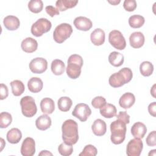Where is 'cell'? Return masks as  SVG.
<instances>
[{
    "mask_svg": "<svg viewBox=\"0 0 156 156\" xmlns=\"http://www.w3.org/2000/svg\"><path fill=\"white\" fill-rule=\"evenodd\" d=\"M62 139L63 141L70 145L76 144L79 140L78 125L73 119H67L62 126Z\"/></svg>",
    "mask_w": 156,
    "mask_h": 156,
    "instance_id": "6da1fadb",
    "label": "cell"
},
{
    "mask_svg": "<svg viewBox=\"0 0 156 156\" xmlns=\"http://www.w3.org/2000/svg\"><path fill=\"white\" fill-rule=\"evenodd\" d=\"M133 73L129 68H123L118 73L112 74L108 79L110 85L113 88H118L129 83L132 79Z\"/></svg>",
    "mask_w": 156,
    "mask_h": 156,
    "instance_id": "7a4b0ae2",
    "label": "cell"
},
{
    "mask_svg": "<svg viewBox=\"0 0 156 156\" xmlns=\"http://www.w3.org/2000/svg\"><path fill=\"white\" fill-rule=\"evenodd\" d=\"M111 136L110 140L115 144H119L122 143L126 138V124L117 119L113 121L110 124Z\"/></svg>",
    "mask_w": 156,
    "mask_h": 156,
    "instance_id": "3957f363",
    "label": "cell"
},
{
    "mask_svg": "<svg viewBox=\"0 0 156 156\" xmlns=\"http://www.w3.org/2000/svg\"><path fill=\"white\" fill-rule=\"evenodd\" d=\"M83 63V58L80 55L78 54L70 55L68 59V65L66 68L68 76L72 79L78 78L81 74V68Z\"/></svg>",
    "mask_w": 156,
    "mask_h": 156,
    "instance_id": "277c9868",
    "label": "cell"
},
{
    "mask_svg": "<svg viewBox=\"0 0 156 156\" xmlns=\"http://www.w3.org/2000/svg\"><path fill=\"white\" fill-rule=\"evenodd\" d=\"M73 33L72 26L68 23H62L58 25L53 32V38L58 43H63Z\"/></svg>",
    "mask_w": 156,
    "mask_h": 156,
    "instance_id": "5b68a950",
    "label": "cell"
},
{
    "mask_svg": "<svg viewBox=\"0 0 156 156\" xmlns=\"http://www.w3.org/2000/svg\"><path fill=\"white\" fill-rule=\"evenodd\" d=\"M20 105L23 115L27 118L33 117L37 112V105L32 96H26L20 100Z\"/></svg>",
    "mask_w": 156,
    "mask_h": 156,
    "instance_id": "8992f818",
    "label": "cell"
},
{
    "mask_svg": "<svg viewBox=\"0 0 156 156\" xmlns=\"http://www.w3.org/2000/svg\"><path fill=\"white\" fill-rule=\"evenodd\" d=\"M52 27L50 21L46 18H41L35 22L31 27V33L37 37L42 36L44 33L49 32Z\"/></svg>",
    "mask_w": 156,
    "mask_h": 156,
    "instance_id": "52a82bcc",
    "label": "cell"
},
{
    "mask_svg": "<svg viewBox=\"0 0 156 156\" xmlns=\"http://www.w3.org/2000/svg\"><path fill=\"white\" fill-rule=\"evenodd\" d=\"M108 41L113 47L118 50H123L126 46L125 38L118 30H113L109 33Z\"/></svg>",
    "mask_w": 156,
    "mask_h": 156,
    "instance_id": "ba28073f",
    "label": "cell"
},
{
    "mask_svg": "<svg viewBox=\"0 0 156 156\" xmlns=\"http://www.w3.org/2000/svg\"><path fill=\"white\" fill-rule=\"evenodd\" d=\"M91 114V110L90 107L84 103L77 104L72 112V115L82 122L86 121Z\"/></svg>",
    "mask_w": 156,
    "mask_h": 156,
    "instance_id": "9c48e42d",
    "label": "cell"
},
{
    "mask_svg": "<svg viewBox=\"0 0 156 156\" xmlns=\"http://www.w3.org/2000/svg\"><path fill=\"white\" fill-rule=\"evenodd\" d=\"M143 148V141L138 138H133L129 141L126 147L128 156H139Z\"/></svg>",
    "mask_w": 156,
    "mask_h": 156,
    "instance_id": "30bf717a",
    "label": "cell"
},
{
    "mask_svg": "<svg viewBox=\"0 0 156 156\" xmlns=\"http://www.w3.org/2000/svg\"><path fill=\"white\" fill-rule=\"evenodd\" d=\"M30 70L35 74H41L48 68L47 60L42 57H36L29 63Z\"/></svg>",
    "mask_w": 156,
    "mask_h": 156,
    "instance_id": "8fae6325",
    "label": "cell"
},
{
    "mask_svg": "<svg viewBox=\"0 0 156 156\" xmlns=\"http://www.w3.org/2000/svg\"><path fill=\"white\" fill-rule=\"evenodd\" d=\"M35 152V142L32 138H26L21 147V154L23 156H32Z\"/></svg>",
    "mask_w": 156,
    "mask_h": 156,
    "instance_id": "7c38bea8",
    "label": "cell"
},
{
    "mask_svg": "<svg viewBox=\"0 0 156 156\" xmlns=\"http://www.w3.org/2000/svg\"><path fill=\"white\" fill-rule=\"evenodd\" d=\"M74 25L78 30L88 31L92 27L93 23L89 18L81 16L74 19Z\"/></svg>",
    "mask_w": 156,
    "mask_h": 156,
    "instance_id": "4fadbf2b",
    "label": "cell"
},
{
    "mask_svg": "<svg viewBox=\"0 0 156 156\" xmlns=\"http://www.w3.org/2000/svg\"><path fill=\"white\" fill-rule=\"evenodd\" d=\"M21 47L22 50L25 52L32 53L37 49L38 43L33 38L27 37L22 41Z\"/></svg>",
    "mask_w": 156,
    "mask_h": 156,
    "instance_id": "5bb4252c",
    "label": "cell"
},
{
    "mask_svg": "<svg viewBox=\"0 0 156 156\" xmlns=\"http://www.w3.org/2000/svg\"><path fill=\"white\" fill-rule=\"evenodd\" d=\"M144 36L141 32H133L129 37L130 46L133 48H140L144 43Z\"/></svg>",
    "mask_w": 156,
    "mask_h": 156,
    "instance_id": "9a60e30c",
    "label": "cell"
},
{
    "mask_svg": "<svg viewBox=\"0 0 156 156\" xmlns=\"http://www.w3.org/2000/svg\"><path fill=\"white\" fill-rule=\"evenodd\" d=\"M147 132V128L141 122H136L132 126L131 133L135 138H143Z\"/></svg>",
    "mask_w": 156,
    "mask_h": 156,
    "instance_id": "2e32d148",
    "label": "cell"
},
{
    "mask_svg": "<svg viewBox=\"0 0 156 156\" xmlns=\"http://www.w3.org/2000/svg\"><path fill=\"white\" fill-rule=\"evenodd\" d=\"M105 32L100 29L97 28L94 29L90 35V39L92 43L95 46H101L104 44L105 41Z\"/></svg>",
    "mask_w": 156,
    "mask_h": 156,
    "instance_id": "e0dca14e",
    "label": "cell"
},
{
    "mask_svg": "<svg viewBox=\"0 0 156 156\" xmlns=\"http://www.w3.org/2000/svg\"><path fill=\"white\" fill-rule=\"evenodd\" d=\"M135 102V98L132 93H126L123 94L119 100V105L124 108L127 109L130 108Z\"/></svg>",
    "mask_w": 156,
    "mask_h": 156,
    "instance_id": "ac0fdd59",
    "label": "cell"
},
{
    "mask_svg": "<svg viewBox=\"0 0 156 156\" xmlns=\"http://www.w3.org/2000/svg\"><path fill=\"white\" fill-rule=\"evenodd\" d=\"M91 130L96 136H102L107 131V125L105 121L101 119H96L91 126Z\"/></svg>",
    "mask_w": 156,
    "mask_h": 156,
    "instance_id": "d6986e66",
    "label": "cell"
},
{
    "mask_svg": "<svg viewBox=\"0 0 156 156\" xmlns=\"http://www.w3.org/2000/svg\"><path fill=\"white\" fill-rule=\"evenodd\" d=\"M4 27L9 30H15L20 26V20L15 16L9 15L5 16L3 20Z\"/></svg>",
    "mask_w": 156,
    "mask_h": 156,
    "instance_id": "ffe728a7",
    "label": "cell"
},
{
    "mask_svg": "<svg viewBox=\"0 0 156 156\" xmlns=\"http://www.w3.org/2000/svg\"><path fill=\"white\" fill-rule=\"evenodd\" d=\"M51 119L47 114H43L40 116L35 121V126L40 130H47L51 127Z\"/></svg>",
    "mask_w": 156,
    "mask_h": 156,
    "instance_id": "44dd1931",
    "label": "cell"
},
{
    "mask_svg": "<svg viewBox=\"0 0 156 156\" xmlns=\"http://www.w3.org/2000/svg\"><path fill=\"white\" fill-rule=\"evenodd\" d=\"M27 87L30 92L36 93L40 92L42 90L43 83L40 78L34 77L29 80L27 82Z\"/></svg>",
    "mask_w": 156,
    "mask_h": 156,
    "instance_id": "7402d4cb",
    "label": "cell"
},
{
    "mask_svg": "<svg viewBox=\"0 0 156 156\" xmlns=\"http://www.w3.org/2000/svg\"><path fill=\"white\" fill-rule=\"evenodd\" d=\"M40 108L44 114H51L55 109L54 102L49 98H44L40 102Z\"/></svg>",
    "mask_w": 156,
    "mask_h": 156,
    "instance_id": "603a6c76",
    "label": "cell"
},
{
    "mask_svg": "<svg viewBox=\"0 0 156 156\" xmlns=\"http://www.w3.org/2000/svg\"><path fill=\"white\" fill-rule=\"evenodd\" d=\"M101 115L106 118H112L116 115V108L112 104L106 103L103 107L100 108Z\"/></svg>",
    "mask_w": 156,
    "mask_h": 156,
    "instance_id": "cb8c5ba5",
    "label": "cell"
},
{
    "mask_svg": "<svg viewBox=\"0 0 156 156\" xmlns=\"http://www.w3.org/2000/svg\"><path fill=\"white\" fill-rule=\"evenodd\" d=\"M22 138V133L18 128H12L7 133V140L12 144H16L20 142Z\"/></svg>",
    "mask_w": 156,
    "mask_h": 156,
    "instance_id": "d4e9b609",
    "label": "cell"
},
{
    "mask_svg": "<svg viewBox=\"0 0 156 156\" xmlns=\"http://www.w3.org/2000/svg\"><path fill=\"white\" fill-rule=\"evenodd\" d=\"M124 61V55L118 52H112L108 55V62L113 66L119 67L121 66L123 64Z\"/></svg>",
    "mask_w": 156,
    "mask_h": 156,
    "instance_id": "484cf974",
    "label": "cell"
},
{
    "mask_svg": "<svg viewBox=\"0 0 156 156\" xmlns=\"http://www.w3.org/2000/svg\"><path fill=\"white\" fill-rule=\"evenodd\" d=\"M78 3V1L73 0H58L55 2L57 9L61 12L65 11L68 9L74 7Z\"/></svg>",
    "mask_w": 156,
    "mask_h": 156,
    "instance_id": "4316f807",
    "label": "cell"
},
{
    "mask_svg": "<svg viewBox=\"0 0 156 156\" xmlns=\"http://www.w3.org/2000/svg\"><path fill=\"white\" fill-rule=\"evenodd\" d=\"M51 68L54 74L56 76H60L64 73L65 65L62 60L55 59L52 62Z\"/></svg>",
    "mask_w": 156,
    "mask_h": 156,
    "instance_id": "83f0119b",
    "label": "cell"
},
{
    "mask_svg": "<svg viewBox=\"0 0 156 156\" xmlns=\"http://www.w3.org/2000/svg\"><path fill=\"white\" fill-rule=\"evenodd\" d=\"M10 85L12 87V93L15 96L21 95L25 90L24 83L20 80H15L12 81L10 82Z\"/></svg>",
    "mask_w": 156,
    "mask_h": 156,
    "instance_id": "f1b7e54d",
    "label": "cell"
},
{
    "mask_svg": "<svg viewBox=\"0 0 156 156\" xmlns=\"http://www.w3.org/2000/svg\"><path fill=\"white\" fill-rule=\"evenodd\" d=\"M73 104L72 100L67 96H63L60 98L58 100L57 105L58 109L62 112H68L70 110Z\"/></svg>",
    "mask_w": 156,
    "mask_h": 156,
    "instance_id": "f546056e",
    "label": "cell"
},
{
    "mask_svg": "<svg viewBox=\"0 0 156 156\" xmlns=\"http://www.w3.org/2000/svg\"><path fill=\"white\" fill-rule=\"evenodd\" d=\"M145 22L144 18L140 15H133L129 18V24L132 28H140Z\"/></svg>",
    "mask_w": 156,
    "mask_h": 156,
    "instance_id": "4dcf8cb0",
    "label": "cell"
},
{
    "mask_svg": "<svg viewBox=\"0 0 156 156\" xmlns=\"http://www.w3.org/2000/svg\"><path fill=\"white\" fill-rule=\"evenodd\" d=\"M140 71L143 76H150L153 73L154 66L152 63L149 61L143 62L140 65Z\"/></svg>",
    "mask_w": 156,
    "mask_h": 156,
    "instance_id": "1f68e13d",
    "label": "cell"
},
{
    "mask_svg": "<svg viewBox=\"0 0 156 156\" xmlns=\"http://www.w3.org/2000/svg\"><path fill=\"white\" fill-rule=\"evenodd\" d=\"M43 3L41 0H32L28 3L29 10L34 13H38L43 10Z\"/></svg>",
    "mask_w": 156,
    "mask_h": 156,
    "instance_id": "d6a6232c",
    "label": "cell"
},
{
    "mask_svg": "<svg viewBox=\"0 0 156 156\" xmlns=\"http://www.w3.org/2000/svg\"><path fill=\"white\" fill-rule=\"evenodd\" d=\"M12 122V115L8 112H1L0 114V127L7 128Z\"/></svg>",
    "mask_w": 156,
    "mask_h": 156,
    "instance_id": "836d02e7",
    "label": "cell"
},
{
    "mask_svg": "<svg viewBox=\"0 0 156 156\" xmlns=\"http://www.w3.org/2000/svg\"><path fill=\"white\" fill-rule=\"evenodd\" d=\"M58 151L60 155L63 156H69L73 153V147L72 145L68 144L64 142L58 146Z\"/></svg>",
    "mask_w": 156,
    "mask_h": 156,
    "instance_id": "e575fe53",
    "label": "cell"
},
{
    "mask_svg": "<svg viewBox=\"0 0 156 156\" xmlns=\"http://www.w3.org/2000/svg\"><path fill=\"white\" fill-rule=\"evenodd\" d=\"M98 154L97 149L91 144L86 145L81 153L79 154V156H95Z\"/></svg>",
    "mask_w": 156,
    "mask_h": 156,
    "instance_id": "d590c367",
    "label": "cell"
},
{
    "mask_svg": "<svg viewBox=\"0 0 156 156\" xmlns=\"http://www.w3.org/2000/svg\"><path fill=\"white\" fill-rule=\"evenodd\" d=\"M105 104L106 100L102 96H96L91 101V105L94 108H100Z\"/></svg>",
    "mask_w": 156,
    "mask_h": 156,
    "instance_id": "8d00e7d4",
    "label": "cell"
},
{
    "mask_svg": "<svg viewBox=\"0 0 156 156\" xmlns=\"http://www.w3.org/2000/svg\"><path fill=\"white\" fill-rule=\"evenodd\" d=\"M136 2L135 0H125L123 3V7L126 11L133 12L136 8Z\"/></svg>",
    "mask_w": 156,
    "mask_h": 156,
    "instance_id": "74e56055",
    "label": "cell"
},
{
    "mask_svg": "<svg viewBox=\"0 0 156 156\" xmlns=\"http://www.w3.org/2000/svg\"><path fill=\"white\" fill-rule=\"evenodd\" d=\"M146 144L149 146H155L156 145V131L154 130L149 133L146 139Z\"/></svg>",
    "mask_w": 156,
    "mask_h": 156,
    "instance_id": "f35d334b",
    "label": "cell"
},
{
    "mask_svg": "<svg viewBox=\"0 0 156 156\" xmlns=\"http://www.w3.org/2000/svg\"><path fill=\"white\" fill-rule=\"evenodd\" d=\"M9 95V90L7 87L4 84L1 83L0 85V99L3 100L7 98Z\"/></svg>",
    "mask_w": 156,
    "mask_h": 156,
    "instance_id": "ab89813d",
    "label": "cell"
},
{
    "mask_svg": "<svg viewBox=\"0 0 156 156\" xmlns=\"http://www.w3.org/2000/svg\"><path fill=\"white\" fill-rule=\"evenodd\" d=\"M116 116L117 119L124 121L126 124H129L130 122V116L126 112H119Z\"/></svg>",
    "mask_w": 156,
    "mask_h": 156,
    "instance_id": "60d3db41",
    "label": "cell"
},
{
    "mask_svg": "<svg viewBox=\"0 0 156 156\" xmlns=\"http://www.w3.org/2000/svg\"><path fill=\"white\" fill-rule=\"evenodd\" d=\"M45 10L46 13L51 17H53L55 15H59V10L54 7L52 5H48L45 7Z\"/></svg>",
    "mask_w": 156,
    "mask_h": 156,
    "instance_id": "b9f144b4",
    "label": "cell"
},
{
    "mask_svg": "<svg viewBox=\"0 0 156 156\" xmlns=\"http://www.w3.org/2000/svg\"><path fill=\"white\" fill-rule=\"evenodd\" d=\"M148 112L151 115L154 117L156 116V102H153L148 106Z\"/></svg>",
    "mask_w": 156,
    "mask_h": 156,
    "instance_id": "7bdbcfd3",
    "label": "cell"
},
{
    "mask_svg": "<svg viewBox=\"0 0 156 156\" xmlns=\"http://www.w3.org/2000/svg\"><path fill=\"white\" fill-rule=\"evenodd\" d=\"M38 155H52V154L48 151H42L38 154Z\"/></svg>",
    "mask_w": 156,
    "mask_h": 156,
    "instance_id": "ee69618b",
    "label": "cell"
},
{
    "mask_svg": "<svg viewBox=\"0 0 156 156\" xmlns=\"http://www.w3.org/2000/svg\"><path fill=\"white\" fill-rule=\"evenodd\" d=\"M155 86H156V85L154 84V85L152 86V88L151 89V94H152V96L154 98H155Z\"/></svg>",
    "mask_w": 156,
    "mask_h": 156,
    "instance_id": "f6af8a7d",
    "label": "cell"
},
{
    "mask_svg": "<svg viewBox=\"0 0 156 156\" xmlns=\"http://www.w3.org/2000/svg\"><path fill=\"white\" fill-rule=\"evenodd\" d=\"M108 2L110 4L113 5H118V4L121 2V1H119V0H118V1L114 0V1H108Z\"/></svg>",
    "mask_w": 156,
    "mask_h": 156,
    "instance_id": "bcb514c9",
    "label": "cell"
},
{
    "mask_svg": "<svg viewBox=\"0 0 156 156\" xmlns=\"http://www.w3.org/2000/svg\"><path fill=\"white\" fill-rule=\"evenodd\" d=\"M155 151H156V150L155 149H154V150H152V151H150V152L149 153V155H155Z\"/></svg>",
    "mask_w": 156,
    "mask_h": 156,
    "instance_id": "7dc6e473",
    "label": "cell"
},
{
    "mask_svg": "<svg viewBox=\"0 0 156 156\" xmlns=\"http://www.w3.org/2000/svg\"><path fill=\"white\" fill-rule=\"evenodd\" d=\"M1 151H2V149H3V147H4V145H5V142L4 141V140L1 138Z\"/></svg>",
    "mask_w": 156,
    "mask_h": 156,
    "instance_id": "c3c4849f",
    "label": "cell"
}]
</instances>
